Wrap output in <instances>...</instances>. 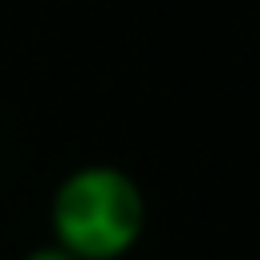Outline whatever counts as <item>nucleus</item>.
Returning a JSON list of instances; mask_svg holds the SVG:
<instances>
[{
	"label": "nucleus",
	"instance_id": "obj_1",
	"mask_svg": "<svg viewBox=\"0 0 260 260\" xmlns=\"http://www.w3.org/2000/svg\"><path fill=\"white\" fill-rule=\"evenodd\" d=\"M146 195L114 162L73 167L49 195V240L73 260H126L146 236Z\"/></svg>",
	"mask_w": 260,
	"mask_h": 260
},
{
	"label": "nucleus",
	"instance_id": "obj_2",
	"mask_svg": "<svg viewBox=\"0 0 260 260\" xmlns=\"http://www.w3.org/2000/svg\"><path fill=\"white\" fill-rule=\"evenodd\" d=\"M20 260H73V256H69L65 248H57V244L49 240V244H41V248H28V252H24Z\"/></svg>",
	"mask_w": 260,
	"mask_h": 260
}]
</instances>
